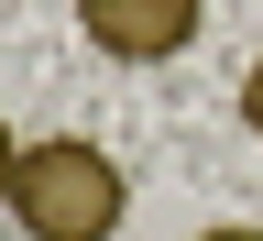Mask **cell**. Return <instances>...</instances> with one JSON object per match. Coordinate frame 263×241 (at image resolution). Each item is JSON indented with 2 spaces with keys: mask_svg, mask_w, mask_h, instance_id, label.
Returning <instances> with one entry per match:
<instances>
[{
  "mask_svg": "<svg viewBox=\"0 0 263 241\" xmlns=\"http://www.w3.org/2000/svg\"><path fill=\"white\" fill-rule=\"evenodd\" d=\"M241 121L263 132V55H252V77H241Z\"/></svg>",
  "mask_w": 263,
  "mask_h": 241,
  "instance_id": "obj_3",
  "label": "cell"
},
{
  "mask_svg": "<svg viewBox=\"0 0 263 241\" xmlns=\"http://www.w3.org/2000/svg\"><path fill=\"white\" fill-rule=\"evenodd\" d=\"M11 154H22V143H11V121H0V187H11Z\"/></svg>",
  "mask_w": 263,
  "mask_h": 241,
  "instance_id": "obj_5",
  "label": "cell"
},
{
  "mask_svg": "<svg viewBox=\"0 0 263 241\" xmlns=\"http://www.w3.org/2000/svg\"><path fill=\"white\" fill-rule=\"evenodd\" d=\"M197 22H209V0H77V33L110 66H164L197 44Z\"/></svg>",
  "mask_w": 263,
  "mask_h": 241,
  "instance_id": "obj_2",
  "label": "cell"
},
{
  "mask_svg": "<svg viewBox=\"0 0 263 241\" xmlns=\"http://www.w3.org/2000/svg\"><path fill=\"white\" fill-rule=\"evenodd\" d=\"M0 209L22 219V241H110L132 219V176L88 143V132H44V143L11 154Z\"/></svg>",
  "mask_w": 263,
  "mask_h": 241,
  "instance_id": "obj_1",
  "label": "cell"
},
{
  "mask_svg": "<svg viewBox=\"0 0 263 241\" xmlns=\"http://www.w3.org/2000/svg\"><path fill=\"white\" fill-rule=\"evenodd\" d=\"M197 241H263V230L252 219H219V230H197Z\"/></svg>",
  "mask_w": 263,
  "mask_h": 241,
  "instance_id": "obj_4",
  "label": "cell"
}]
</instances>
